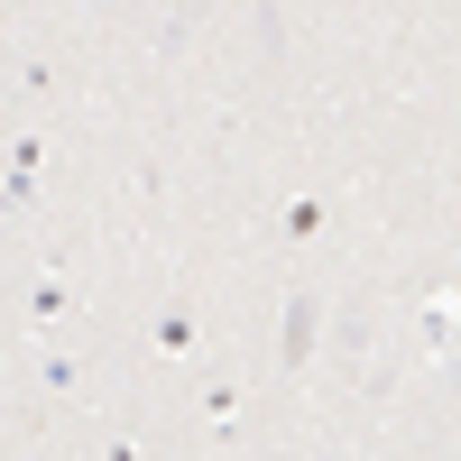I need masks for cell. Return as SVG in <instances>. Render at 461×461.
Instances as JSON below:
<instances>
[{"label":"cell","mask_w":461,"mask_h":461,"mask_svg":"<svg viewBox=\"0 0 461 461\" xmlns=\"http://www.w3.org/2000/svg\"><path fill=\"white\" fill-rule=\"evenodd\" d=\"M130 203H139V212H167V167H158V158H139V176H130Z\"/></svg>","instance_id":"obj_9"},{"label":"cell","mask_w":461,"mask_h":461,"mask_svg":"<svg viewBox=\"0 0 461 461\" xmlns=\"http://www.w3.org/2000/svg\"><path fill=\"white\" fill-rule=\"evenodd\" d=\"M56 93H65V74H56V56H19V102H28V111H47Z\"/></svg>","instance_id":"obj_8"},{"label":"cell","mask_w":461,"mask_h":461,"mask_svg":"<svg viewBox=\"0 0 461 461\" xmlns=\"http://www.w3.org/2000/svg\"><path fill=\"white\" fill-rule=\"evenodd\" d=\"M323 332H332V295H323L314 277H295V286L277 295V341H267V360H277V378H286V388H304V378H314Z\"/></svg>","instance_id":"obj_1"},{"label":"cell","mask_w":461,"mask_h":461,"mask_svg":"<svg viewBox=\"0 0 461 461\" xmlns=\"http://www.w3.org/2000/svg\"><path fill=\"white\" fill-rule=\"evenodd\" d=\"M240 406H249V388H240V378H230V369H203V397H194V415H203V425H212V434H230V425H240Z\"/></svg>","instance_id":"obj_7"},{"label":"cell","mask_w":461,"mask_h":461,"mask_svg":"<svg viewBox=\"0 0 461 461\" xmlns=\"http://www.w3.org/2000/svg\"><path fill=\"white\" fill-rule=\"evenodd\" d=\"M452 323H461V314H452V295L434 286L425 304H415V360H434V369H443V360H452Z\"/></svg>","instance_id":"obj_5"},{"label":"cell","mask_w":461,"mask_h":461,"mask_svg":"<svg viewBox=\"0 0 461 461\" xmlns=\"http://www.w3.org/2000/svg\"><path fill=\"white\" fill-rule=\"evenodd\" d=\"M277 240L286 249H323L332 240V194H323V185H295V194L277 203Z\"/></svg>","instance_id":"obj_4"},{"label":"cell","mask_w":461,"mask_h":461,"mask_svg":"<svg viewBox=\"0 0 461 461\" xmlns=\"http://www.w3.org/2000/svg\"><path fill=\"white\" fill-rule=\"evenodd\" d=\"M93 461H148V452H139L130 434H102V443H93Z\"/></svg>","instance_id":"obj_10"},{"label":"cell","mask_w":461,"mask_h":461,"mask_svg":"<svg viewBox=\"0 0 461 461\" xmlns=\"http://www.w3.org/2000/svg\"><path fill=\"white\" fill-rule=\"evenodd\" d=\"M212 351V323H203V295L194 286H176L158 304V323H148V360H167V369H194Z\"/></svg>","instance_id":"obj_2"},{"label":"cell","mask_w":461,"mask_h":461,"mask_svg":"<svg viewBox=\"0 0 461 461\" xmlns=\"http://www.w3.org/2000/svg\"><path fill=\"white\" fill-rule=\"evenodd\" d=\"M74 314H84V286H74L65 267H37V277L19 286V323H28V341H56Z\"/></svg>","instance_id":"obj_3"},{"label":"cell","mask_w":461,"mask_h":461,"mask_svg":"<svg viewBox=\"0 0 461 461\" xmlns=\"http://www.w3.org/2000/svg\"><path fill=\"white\" fill-rule=\"evenodd\" d=\"M37 397H56V406L84 397V360H74L65 341H37Z\"/></svg>","instance_id":"obj_6"}]
</instances>
